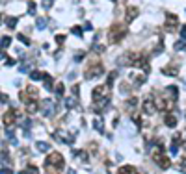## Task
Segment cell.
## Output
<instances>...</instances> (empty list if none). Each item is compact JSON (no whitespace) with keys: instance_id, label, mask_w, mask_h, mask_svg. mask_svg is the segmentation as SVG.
Instances as JSON below:
<instances>
[{"instance_id":"obj_25","label":"cell","mask_w":186,"mask_h":174,"mask_svg":"<svg viewBox=\"0 0 186 174\" xmlns=\"http://www.w3.org/2000/svg\"><path fill=\"white\" fill-rule=\"evenodd\" d=\"M175 50H186L184 41H182V43H181V41H179V43H175Z\"/></svg>"},{"instance_id":"obj_14","label":"cell","mask_w":186,"mask_h":174,"mask_svg":"<svg viewBox=\"0 0 186 174\" xmlns=\"http://www.w3.org/2000/svg\"><path fill=\"white\" fill-rule=\"evenodd\" d=\"M93 128L102 134V131H104V124H102V121H101V119H95V121H93Z\"/></svg>"},{"instance_id":"obj_19","label":"cell","mask_w":186,"mask_h":174,"mask_svg":"<svg viewBox=\"0 0 186 174\" xmlns=\"http://www.w3.org/2000/svg\"><path fill=\"white\" fill-rule=\"evenodd\" d=\"M30 78H32V80H43L45 74H41L39 71H32V72H30Z\"/></svg>"},{"instance_id":"obj_4","label":"cell","mask_w":186,"mask_h":174,"mask_svg":"<svg viewBox=\"0 0 186 174\" xmlns=\"http://www.w3.org/2000/svg\"><path fill=\"white\" fill-rule=\"evenodd\" d=\"M102 72H104V67H102L99 61H95V63H91V65L86 69V74H84V76H86L88 80H91V78H97V76H101Z\"/></svg>"},{"instance_id":"obj_38","label":"cell","mask_w":186,"mask_h":174,"mask_svg":"<svg viewBox=\"0 0 186 174\" xmlns=\"http://www.w3.org/2000/svg\"><path fill=\"white\" fill-rule=\"evenodd\" d=\"M67 174H77V172H74L73 169H69V170H67Z\"/></svg>"},{"instance_id":"obj_29","label":"cell","mask_w":186,"mask_h":174,"mask_svg":"<svg viewBox=\"0 0 186 174\" xmlns=\"http://www.w3.org/2000/svg\"><path fill=\"white\" fill-rule=\"evenodd\" d=\"M19 41H23L24 45H30V41H28V37L26 35H23V33H19Z\"/></svg>"},{"instance_id":"obj_15","label":"cell","mask_w":186,"mask_h":174,"mask_svg":"<svg viewBox=\"0 0 186 174\" xmlns=\"http://www.w3.org/2000/svg\"><path fill=\"white\" fill-rule=\"evenodd\" d=\"M26 111H28V115L36 113V111H37V104L36 102H28V104H26Z\"/></svg>"},{"instance_id":"obj_9","label":"cell","mask_w":186,"mask_h":174,"mask_svg":"<svg viewBox=\"0 0 186 174\" xmlns=\"http://www.w3.org/2000/svg\"><path fill=\"white\" fill-rule=\"evenodd\" d=\"M43 113H45V117H52L54 108H52V102L50 100H43Z\"/></svg>"},{"instance_id":"obj_6","label":"cell","mask_w":186,"mask_h":174,"mask_svg":"<svg viewBox=\"0 0 186 174\" xmlns=\"http://www.w3.org/2000/svg\"><path fill=\"white\" fill-rule=\"evenodd\" d=\"M110 89L106 85H97L93 89V100H99V98H104V95H108Z\"/></svg>"},{"instance_id":"obj_23","label":"cell","mask_w":186,"mask_h":174,"mask_svg":"<svg viewBox=\"0 0 186 174\" xmlns=\"http://www.w3.org/2000/svg\"><path fill=\"white\" fill-rule=\"evenodd\" d=\"M74 104H77V102H74V96H71V98L65 100V106L67 108H74Z\"/></svg>"},{"instance_id":"obj_12","label":"cell","mask_w":186,"mask_h":174,"mask_svg":"<svg viewBox=\"0 0 186 174\" xmlns=\"http://www.w3.org/2000/svg\"><path fill=\"white\" fill-rule=\"evenodd\" d=\"M117 174H138V170L134 169L132 165H125V167H121V169H119Z\"/></svg>"},{"instance_id":"obj_39","label":"cell","mask_w":186,"mask_h":174,"mask_svg":"<svg viewBox=\"0 0 186 174\" xmlns=\"http://www.w3.org/2000/svg\"><path fill=\"white\" fill-rule=\"evenodd\" d=\"M20 174H26V172H20Z\"/></svg>"},{"instance_id":"obj_27","label":"cell","mask_w":186,"mask_h":174,"mask_svg":"<svg viewBox=\"0 0 186 174\" xmlns=\"http://www.w3.org/2000/svg\"><path fill=\"white\" fill-rule=\"evenodd\" d=\"M28 13H30V15L36 13V4H34V2H28Z\"/></svg>"},{"instance_id":"obj_24","label":"cell","mask_w":186,"mask_h":174,"mask_svg":"<svg viewBox=\"0 0 186 174\" xmlns=\"http://www.w3.org/2000/svg\"><path fill=\"white\" fill-rule=\"evenodd\" d=\"M45 26H47V20L45 19H37V28H39V30H43Z\"/></svg>"},{"instance_id":"obj_5","label":"cell","mask_w":186,"mask_h":174,"mask_svg":"<svg viewBox=\"0 0 186 174\" xmlns=\"http://www.w3.org/2000/svg\"><path fill=\"white\" fill-rule=\"evenodd\" d=\"M166 28H168V32H175V28L179 26V19L173 15V13H168L166 15Z\"/></svg>"},{"instance_id":"obj_37","label":"cell","mask_w":186,"mask_h":174,"mask_svg":"<svg viewBox=\"0 0 186 174\" xmlns=\"http://www.w3.org/2000/svg\"><path fill=\"white\" fill-rule=\"evenodd\" d=\"M0 98H2V104H4V102H8V95H4V93H2V96H0Z\"/></svg>"},{"instance_id":"obj_21","label":"cell","mask_w":186,"mask_h":174,"mask_svg":"<svg viewBox=\"0 0 186 174\" xmlns=\"http://www.w3.org/2000/svg\"><path fill=\"white\" fill-rule=\"evenodd\" d=\"M164 72L169 74V76H177V69L175 67H166V69H164Z\"/></svg>"},{"instance_id":"obj_26","label":"cell","mask_w":186,"mask_h":174,"mask_svg":"<svg viewBox=\"0 0 186 174\" xmlns=\"http://www.w3.org/2000/svg\"><path fill=\"white\" fill-rule=\"evenodd\" d=\"M84 56H86V54L82 52V50H80V52H77V54H74V61H82V59H84Z\"/></svg>"},{"instance_id":"obj_3","label":"cell","mask_w":186,"mask_h":174,"mask_svg":"<svg viewBox=\"0 0 186 174\" xmlns=\"http://www.w3.org/2000/svg\"><path fill=\"white\" fill-rule=\"evenodd\" d=\"M162 150H164V147H162V144H158V148L155 150V154H153V159H155V163L160 167V169H168V167H169V159L162 154Z\"/></svg>"},{"instance_id":"obj_8","label":"cell","mask_w":186,"mask_h":174,"mask_svg":"<svg viewBox=\"0 0 186 174\" xmlns=\"http://www.w3.org/2000/svg\"><path fill=\"white\" fill-rule=\"evenodd\" d=\"M17 121V115H15V111H8V113H4V117H2V122H4V126H11L13 122Z\"/></svg>"},{"instance_id":"obj_28","label":"cell","mask_w":186,"mask_h":174,"mask_svg":"<svg viewBox=\"0 0 186 174\" xmlns=\"http://www.w3.org/2000/svg\"><path fill=\"white\" fill-rule=\"evenodd\" d=\"M9 43H11V39H9V37H2V46H4V48H8Z\"/></svg>"},{"instance_id":"obj_13","label":"cell","mask_w":186,"mask_h":174,"mask_svg":"<svg viewBox=\"0 0 186 174\" xmlns=\"http://www.w3.org/2000/svg\"><path fill=\"white\" fill-rule=\"evenodd\" d=\"M164 122H166L169 128H173L175 124H177V117H175L173 113H168V115H166V119H164Z\"/></svg>"},{"instance_id":"obj_30","label":"cell","mask_w":186,"mask_h":174,"mask_svg":"<svg viewBox=\"0 0 186 174\" xmlns=\"http://www.w3.org/2000/svg\"><path fill=\"white\" fill-rule=\"evenodd\" d=\"M177 152H179V143H173V144H171V154H177Z\"/></svg>"},{"instance_id":"obj_11","label":"cell","mask_w":186,"mask_h":174,"mask_svg":"<svg viewBox=\"0 0 186 174\" xmlns=\"http://www.w3.org/2000/svg\"><path fill=\"white\" fill-rule=\"evenodd\" d=\"M136 17H138V9L136 8H128L127 9V15H125V20H127V22H132Z\"/></svg>"},{"instance_id":"obj_32","label":"cell","mask_w":186,"mask_h":174,"mask_svg":"<svg viewBox=\"0 0 186 174\" xmlns=\"http://www.w3.org/2000/svg\"><path fill=\"white\" fill-rule=\"evenodd\" d=\"M28 174H37V169H36V167H28Z\"/></svg>"},{"instance_id":"obj_16","label":"cell","mask_w":186,"mask_h":174,"mask_svg":"<svg viewBox=\"0 0 186 174\" xmlns=\"http://www.w3.org/2000/svg\"><path fill=\"white\" fill-rule=\"evenodd\" d=\"M17 22H19L17 17H8V19H6V24H8V28H15Z\"/></svg>"},{"instance_id":"obj_10","label":"cell","mask_w":186,"mask_h":174,"mask_svg":"<svg viewBox=\"0 0 186 174\" xmlns=\"http://www.w3.org/2000/svg\"><path fill=\"white\" fill-rule=\"evenodd\" d=\"M155 104L158 109H169V106H171V102H168V98H156Z\"/></svg>"},{"instance_id":"obj_17","label":"cell","mask_w":186,"mask_h":174,"mask_svg":"<svg viewBox=\"0 0 186 174\" xmlns=\"http://www.w3.org/2000/svg\"><path fill=\"white\" fill-rule=\"evenodd\" d=\"M54 91H56V95H58V96H61V95L65 93V85H63V83H56V87H54Z\"/></svg>"},{"instance_id":"obj_34","label":"cell","mask_w":186,"mask_h":174,"mask_svg":"<svg viewBox=\"0 0 186 174\" xmlns=\"http://www.w3.org/2000/svg\"><path fill=\"white\" fill-rule=\"evenodd\" d=\"M73 33H74V35H82V30H80V28H73Z\"/></svg>"},{"instance_id":"obj_20","label":"cell","mask_w":186,"mask_h":174,"mask_svg":"<svg viewBox=\"0 0 186 174\" xmlns=\"http://www.w3.org/2000/svg\"><path fill=\"white\" fill-rule=\"evenodd\" d=\"M43 80H45V87H47V89L50 91V89L54 87V85H52V78H50L49 74H45V78H43Z\"/></svg>"},{"instance_id":"obj_22","label":"cell","mask_w":186,"mask_h":174,"mask_svg":"<svg viewBox=\"0 0 186 174\" xmlns=\"http://www.w3.org/2000/svg\"><path fill=\"white\" fill-rule=\"evenodd\" d=\"M37 150L39 152H47V150H49V144H47V143H37Z\"/></svg>"},{"instance_id":"obj_31","label":"cell","mask_w":186,"mask_h":174,"mask_svg":"<svg viewBox=\"0 0 186 174\" xmlns=\"http://www.w3.org/2000/svg\"><path fill=\"white\" fill-rule=\"evenodd\" d=\"M63 41H65V35H56V43L58 45H63Z\"/></svg>"},{"instance_id":"obj_1","label":"cell","mask_w":186,"mask_h":174,"mask_svg":"<svg viewBox=\"0 0 186 174\" xmlns=\"http://www.w3.org/2000/svg\"><path fill=\"white\" fill-rule=\"evenodd\" d=\"M45 167H47V172H58L61 167H63V157H61V154H58V152H52V154L47 157V161H45Z\"/></svg>"},{"instance_id":"obj_7","label":"cell","mask_w":186,"mask_h":174,"mask_svg":"<svg viewBox=\"0 0 186 174\" xmlns=\"http://www.w3.org/2000/svg\"><path fill=\"white\" fill-rule=\"evenodd\" d=\"M155 109H156V104H155V100H151V96L143 100V111H145V115H153Z\"/></svg>"},{"instance_id":"obj_2","label":"cell","mask_w":186,"mask_h":174,"mask_svg":"<svg viewBox=\"0 0 186 174\" xmlns=\"http://www.w3.org/2000/svg\"><path fill=\"white\" fill-rule=\"evenodd\" d=\"M125 33H127V28H125V26L114 24V26L108 30V41H110V43H119V41L125 37Z\"/></svg>"},{"instance_id":"obj_35","label":"cell","mask_w":186,"mask_h":174,"mask_svg":"<svg viewBox=\"0 0 186 174\" xmlns=\"http://www.w3.org/2000/svg\"><path fill=\"white\" fill-rule=\"evenodd\" d=\"M2 174H13V172H11V169H8V167H6V169L2 167Z\"/></svg>"},{"instance_id":"obj_33","label":"cell","mask_w":186,"mask_h":174,"mask_svg":"<svg viewBox=\"0 0 186 174\" xmlns=\"http://www.w3.org/2000/svg\"><path fill=\"white\" fill-rule=\"evenodd\" d=\"M43 6H45V8H47V9H49V8H50V6H52V0H43Z\"/></svg>"},{"instance_id":"obj_36","label":"cell","mask_w":186,"mask_h":174,"mask_svg":"<svg viewBox=\"0 0 186 174\" xmlns=\"http://www.w3.org/2000/svg\"><path fill=\"white\" fill-rule=\"evenodd\" d=\"M181 35H182V39H186V26L181 28Z\"/></svg>"},{"instance_id":"obj_18","label":"cell","mask_w":186,"mask_h":174,"mask_svg":"<svg viewBox=\"0 0 186 174\" xmlns=\"http://www.w3.org/2000/svg\"><path fill=\"white\" fill-rule=\"evenodd\" d=\"M136 104H138V98H128V100H127V106H125V108H127L128 111H132Z\"/></svg>"}]
</instances>
